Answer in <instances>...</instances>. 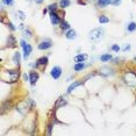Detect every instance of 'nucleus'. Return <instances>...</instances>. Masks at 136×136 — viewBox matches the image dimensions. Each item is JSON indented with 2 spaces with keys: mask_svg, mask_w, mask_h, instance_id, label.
Instances as JSON below:
<instances>
[{
  "mask_svg": "<svg viewBox=\"0 0 136 136\" xmlns=\"http://www.w3.org/2000/svg\"><path fill=\"white\" fill-rule=\"evenodd\" d=\"M86 58H87V56H86V55H83V54H81V55L76 56L73 59H75V62H84Z\"/></svg>",
  "mask_w": 136,
  "mask_h": 136,
  "instance_id": "17",
  "label": "nucleus"
},
{
  "mask_svg": "<svg viewBox=\"0 0 136 136\" xmlns=\"http://www.w3.org/2000/svg\"><path fill=\"white\" fill-rule=\"evenodd\" d=\"M99 22L100 23H108L109 19L107 18L106 15H101V16H99Z\"/></svg>",
  "mask_w": 136,
  "mask_h": 136,
  "instance_id": "20",
  "label": "nucleus"
},
{
  "mask_svg": "<svg viewBox=\"0 0 136 136\" xmlns=\"http://www.w3.org/2000/svg\"><path fill=\"white\" fill-rule=\"evenodd\" d=\"M23 35L27 36V37H30V36H32V32H30L29 29H27V30H25V32H23Z\"/></svg>",
  "mask_w": 136,
  "mask_h": 136,
  "instance_id": "26",
  "label": "nucleus"
},
{
  "mask_svg": "<svg viewBox=\"0 0 136 136\" xmlns=\"http://www.w3.org/2000/svg\"><path fill=\"white\" fill-rule=\"evenodd\" d=\"M80 84H81V81H75L73 84H71V85L69 86V88H68V93H71V92H72V91L75 90L77 86L80 85Z\"/></svg>",
  "mask_w": 136,
  "mask_h": 136,
  "instance_id": "16",
  "label": "nucleus"
},
{
  "mask_svg": "<svg viewBox=\"0 0 136 136\" xmlns=\"http://www.w3.org/2000/svg\"><path fill=\"white\" fill-rule=\"evenodd\" d=\"M51 47H53V42H51V40H49V38L43 40L42 42H40V44H38V49H40V50H47V49L51 48Z\"/></svg>",
  "mask_w": 136,
  "mask_h": 136,
  "instance_id": "3",
  "label": "nucleus"
},
{
  "mask_svg": "<svg viewBox=\"0 0 136 136\" xmlns=\"http://www.w3.org/2000/svg\"><path fill=\"white\" fill-rule=\"evenodd\" d=\"M8 73L11 75V83H14V81H16L18 80V78H19V71H16V70H13V71H8Z\"/></svg>",
  "mask_w": 136,
  "mask_h": 136,
  "instance_id": "8",
  "label": "nucleus"
},
{
  "mask_svg": "<svg viewBox=\"0 0 136 136\" xmlns=\"http://www.w3.org/2000/svg\"><path fill=\"white\" fill-rule=\"evenodd\" d=\"M36 1H37L38 4H41V3H42V1H43V0H36Z\"/></svg>",
  "mask_w": 136,
  "mask_h": 136,
  "instance_id": "32",
  "label": "nucleus"
},
{
  "mask_svg": "<svg viewBox=\"0 0 136 136\" xmlns=\"http://www.w3.org/2000/svg\"><path fill=\"white\" fill-rule=\"evenodd\" d=\"M48 11L49 12H56V11H57V4H51V5H49Z\"/></svg>",
  "mask_w": 136,
  "mask_h": 136,
  "instance_id": "23",
  "label": "nucleus"
},
{
  "mask_svg": "<svg viewBox=\"0 0 136 136\" xmlns=\"http://www.w3.org/2000/svg\"><path fill=\"white\" fill-rule=\"evenodd\" d=\"M103 30L100 29V28H96L92 32H90V38L92 41H99L101 37H102Z\"/></svg>",
  "mask_w": 136,
  "mask_h": 136,
  "instance_id": "1",
  "label": "nucleus"
},
{
  "mask_svg": "<svg viewBox=\"0 0 136 136\" xmlns=\"http://www.w3.org/2000/svg\"><path fill=\"white\" fill-rule=\"evenodd\" d=\"M127 29H128V32H135L136 30V22H129L128 27H127Z\"/></svg>",
  "mask_w": 136,
  "mask_h": 136,
  "instance_id": "19",
  "label": "nucleus"
},
{
  "mask_svg": "<svg viewBox=\"0 0 136 136\" xmlns=\"http://www.w3.org/2000/svg\"><path fill=\"white\" fill-rule=\"evenodd\" d=\"M18 14H19V18H20L21 20H25V19H26V14H25V13H23V12H21V11H19V12H18Z\"/></svg>",
  "mask_w": 136,
  "mask_h": 136,
  "instance_id": "25",
  "label": "nucleus"
},
{
  "mask_svg": "<svg viewBox=\"0 0 136 136\" xmlns=\"http://www.w3.org/2000/svg\"><path fill=\"white\" fill-rule=\"evenodd\" d=\"M22 48H23V53H25V58L27 59V58L29 57V55L32 54V50H33V48H32V45L28 44V43H26Z\"/></svg>",
  "mask_w": 136,
  "mask_h": 136,
  "instance_id": "6",
  "label": "nucleus"
},
{
  "mask_svg": "<svg viewBox=\"0 0 136 136\" xmlns=\"http://www.w3.org/2000/svg\"><path fill=\"white\" fill-rule=\"evenodd\" d=\"M50 20H51V23H53L54 26H57L60 23L59 18H58V15L56 14L55 12H50Z\"/></svg>",
  "mask_w": 136,
  "mask_h": 136,
  "instance_id": "5",
  "label": "nucleus"
},
{
  "mask_svg": "<svg viewBox=\"0 0 136 136\" xmlns=\"http://www.w3.org/2000/svg\"><path fill=\"white\" fill-rule=\"evenodd\" d=\"M66 105V100L63 98H59L57 101V103L55 105V108H59V107H62V106H65Z\"/></svg>",
  "mask_w": 136,
  "mask_h": 136,
  "instance_id": "15",
  "label": "nucleus"
},
{
  "mask_svg": "<svg viewBox=\"0 0 136 136\" xmlns=\"http://www.w3.org/2000/svg\"><path fill=\"white\" fill-rule=\"evenodd\" d=\"M8 26H9V28H11V29H12V30H15V27H14V26H13V23H8Z\"/></svg>",
  "mask_w": 136,
  "mask_h": 136,
  "instance_id": "31",
  "label": "nucleus"
},
{
  "mask_svg": "<svg viewBox=\"0 0 136 136\" xmlns=\"http://www.w3.org/2000/svg\"><path fill=\"white\" fill-rule=\"evenodd\" d=\"M122 50H123V51H128V50H130V45L127 44L126 47H123V48H122Z\"/></svg>",
  "mask_w": 136,
  "mask_h": 136,
  "instance_id": "29",
  "label": "nucleus"
},
{
  "mask_svg": "<svg viewBox=\"0 0 136 136\" xmlns=\"http://www.w3.org/2000/svg\"><path fill=\"white\" fill-rule=\"evenodd\" d=\"M20 60H21V55L19 51H16V53L13 55V62H14V64L19 65V64H20Z\"/></svg>",
  "mask_w": 136,
  "mask_h": 136,
  "instance_id": "12",
  "label": "nucleus"
},
{
  "mask_svg": "<svg viewBox=\"0 0 136 136\" xmlns=\"http://www.w3.org/2000/svg\"><path fill=\"white\" fill-rule=\"evenodd\" d=\"M112 58H113V57H112L111 54H103V55L100 56V60H101V62H103V63L112 60Z\"/></svg>",
  "mask_w": 136,
  "mask_h": 136,
  "instance_id": "11",
  "label": "nucleus"
},
{
  "mask_svg": "<svg viewBox=\"0 0 136 136\" xmlns=\"http://www.w3.org/2000/svg\"><path fill=\"white\" fill-rule=\"evenodd\" d=\"M7 43L11 45V47H14V45H15V40H14V37H13L12 35L8 36V38H7Z\"/></svg>",
  "mask_w": 136,
  "mask_h": 136,
  "instance_id": "22",
  "label": "nucleus"
},
{
  "mask_svg": "<svg viewBox=\"0 0 136 136\" xmlns=\"http://www.w3.org/2000/svg\"><path fill=\"white\" fill-rule=\"evenodd\" d=\"M113 0H98V5L100 7H106L107 5H111Z\"/></svg>",
  "mask_w": 136,
  "mask_h": 136,
  "instance_id": "13",
  "label": "nucleus"
},
{
  "mask_svg": "<svg viewBox=\"0 0 136 136\" xmlns=\"http://www.w3.org/2000/svg\"><path fill=\"white\" fill-rule=\"evenodd\" d=\"M3 3L5 4V5H7V6H13L14 1H13V0H3Z\"/></svg>",
  "mask_w": 136,
  "mask_h": 136,
  "instance_id": "24",
  "label": "nucleus"
},
{
  "mask_svg": "<svg viewBox=\"0 0 136 136\" xmlns=\"http://www.w3.org/2000/svg\"><path fill=\"white\" fill-rule=\"evenodd\" d=\"M60 28L64 30H69L70 29V25H69V22H66V21H62V22H60Z\"/></svg>",
  "mask_w": 136,
  "mask_h": 136,
  "instance_id": "21",
  "label": "nucleus"
},
{
  "mask_svg": "<svg viewBox=\"0 0 136 136\" xmlns=\"http://www.w3.org/2000/svg\"><path fill=\"white\" fill-rule=\"evenodd\" d=\"M112 4H113L114 6H119L121 4V0H113V1H112Z\"/></svg>",
  "mask_w": 136,
  "mask_h": 136,
  "instance_id": "28",
  "label": "nucleus"
},
{
  "mask_svg": "<svg viewBox=\"0 0 136 136\" xmlns=\"http://www.w3.org/2000/svg\"><path fill=\"white\" fill-rule=\"evenodd\" d=\"M86 68V65L83 63V62H77V63L75 64V66H73V69H75V71H81L83 69H85Z\"/></svg>",
  "mask_w": 136,
  "mask_h": 136,
  "instance_id": "10",
  "label": "nucleus"
},
{
  "mask_svg": "<svg viewBox=\"0 0 136 136\" xmlns=\"http://www.w3.org/2000/svg\"><path fill=\"white\" fill-rule=\"evenodd\" d=\"M70 4H71L70 0H60L59 6L62 8H66V7H69V6H70Z\"/></svg>",
  "mask_w": 136,
  "mask_h": 136,
  "instance_id": "18",
  "label": "nucleus"
},
{
  "mask_svg": "<svg viewBox=\"0 0 136 136\" xmlns=\"http://www.w3.org/2000/svg\"><path fill=\"white\" fill-rule=\"evenodd\" d=\"M36 63H37V65H38V64H40V65H47V64H48V57L43 56V57L38 58Z\"/></svg>",
  "mask_w": 136,
  "mask_h": 136,
  "instance_id": "14",
  "label": "nucleus"
},
{
  "mask_svg": "<svg viewBox=\"0 0 136 136\" xmlns=\"http://www.w3.org/2000/svg\"><path fill=\"white\" fill-rule=\"evenodd\" d=\"M50 76L53 77L54 79H58L62 76V69L60 66H54L51 69V72H50Z\"/></svg>",
  "mask_w": 136,
  "mask_h": 136,
  "instance_id": "4",
  "label": "nucleus"
},
{
  "mask_svg": "<svg viewBox=\"0 0 136 136\" xmlns=\"http://www.w3.org/2000/svg\"><path fill=\"white\" fill-rule=\"evenodd\" d=\"M37 79H38V75L36 72H30L29 73V81L32 85H35Z\"/></svg>",
  "mask_w": 136,
  "mask_h": 136,
  "instance_id": "7",
  "label": "nucleus"
},
{
  "mask_svg": "<svg viewBox=\"0 0 136 136\" xmlns=\"http://www.w3.org/2000/svg\"><path fill=\"white\" fill-rule=\"evenodd\" d=\"M51 129H53V124H49V127H48V134H51Z\"/></svg>",
  "mask_w": 136,
  "mask_h": 136,
  "instance_id": "30",
  "label": "nucleus"
},
{
  "mask_svg": "<svg viewBox=\"0 0 136 136\" xmlns=\"http://www.w3.org/2000/svg\"><path fill=\"white\" fill-rule=\"evenodd\" d=\"M76 36H77V33H76V30H73V29H69L65 34V37L68 38V40H73V38H76Z\"/></svg>",
  "mask_w": 136,
  "mask_h": 136,
  "instance_id": "9",
  "label": "nucleus"
},
{
  "mask_svg": "<svg viewBox=\"0 0 136 136\" xmlns=\"http://www.w3.org/2000/svg\"><path fill=\"white\" fill-rule=\"evenodd\" d=\"M112 50L115 51V53H118V51H120V47H119L118 44H114L113 47H112Z\"/></svg>",
  "mask_w": 136,
  "mask_h": 136,
  "instance_id": "27",
  "label": "nucleus"
},
{
  "mask_svg": "<svg viewBox=\"0 0 136 136\" xmlns=\"http://www.w3.org/2000/svg\"><path fill=\"white\" fill-rule=\"evenodd\" d=\"M124 80L127 81V84L129 85H136V75L134 72H127L124 76Z\"/></svg>",
  "mask_w": 136,
  "mask_h": 136,
  "instance_id": "2",
  "label": "nucleus"
}]
</instances>
